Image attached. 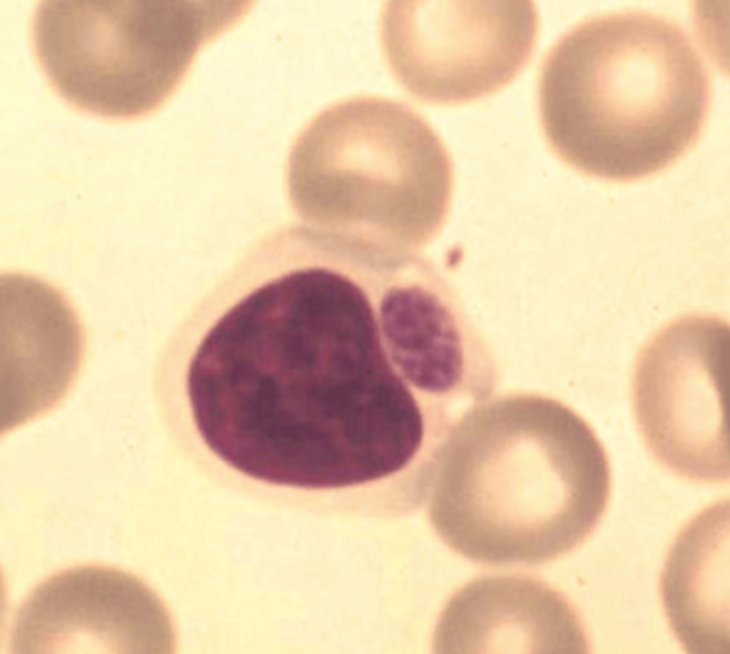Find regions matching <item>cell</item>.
Here are the masks:
<instances>
[{
  "instance_id": "6da1fadb",
  "label": "cell",
  "mask_w": 730,
  "mask_h": 654,
  "mask_svg": "<svg viewBox=\"0 0 730 654\" xmlns=\"http://www.w3.org/2000/svg\"><path fill=\"white\" fill-rule=\"evenodd\" d=\"M428 475V516L441 539L476 563L533 566L594 531L612 486L590 424L555 397L499 395L458 416Z\"/></svg>"
},
{
  "instance_id": "7a4b0ae2",
  "label": "cell",
  "mask_w": 730,
  "mask_h": 654,
  "mask_svg": "<svg viewBox=\"0 0 730 654\" xmlns=\"http://www.w3.org/2000/svg\"><path fill=\"white\" fill-rule=\"evenodd\" d=\"M708 68L685 31L644 10L588 17L541 63L540 126L552 153L597 179L657 174L696 143L710 108Z\"/></svg>"
},
{
  "instance_id": "3957f363",
  "label": "cell",
  "mask_w": 730,
  "mask_h": 654,
  "mask_svg": "<svg viewBox=\"0 0 730 654\" xmlns=\"http://www.w3.org/2000/svg\"><path fill=\"white\" fill-rule=\"evenodd\" d=\"M227 424L248 477L304 489L392 475L421 436L387 364L362 344L329 337L291 339L256 355L233 384Z\"/></svg>"
},
{
  "instance_id": "277c9868",
  "label": "cell",
  "mask_w": 730,
  "mask_h": 654,
  "mask_svg": "<svg viewBox=\"0 0 730 654\" xmlns=\"http://www.w3.org/2000/svg\"><path fill=\"white\" fill-rule=\"evenodd\" d=\"M287 187L303 225L389 254L423 247L441 233L453 190L442 138L394 98L350 96L300 130Z\"/></svg>"
},
{
  "instance_id": "5b68a950",
  "label": "cell",
  "mask_w": 730,
  "mask_h": 654,
  "mask_svg": "<svg viewBox=\"0 0 730 654\" xmlns=\"http://www.w3.org/2000/svg\"><path fill=\"white\" fill-rule=\"evenodd\" d=\"M240 21L233 1H41L31 31L41 70L64 102L130 121L160 108L199 51Z\"/></svg>"
},
{
  "instance_id": "8992f818",
  "label": "cell",
  "mask_w": 730,
  "mask_h": 654,
  "mask_svg": "<svg viewBox=\"0 0 730 654\" xmlns=\"http://www.w3.org/2000/svg\"><path fill=\"white\" fill-rule=\"evenodd\" d=\"M379 21L391 75L435 106L472 103L507 86L530 61L539 29L527 0L389 1Z\"/></svg>"
},
{
  "instance_id": "52a82bcc",
  "label": "cell",
  "mask_w": 730,
  "mask_h": 654,
  "mask_svg": "<svg viewBox=\"0 0 730 654\" xmlns=\"http://www.w3.org/2000/svg\"><path fill=\"white\" fill-rule=\"evenodd\" d=\"M729 323L694 313L657 330L635 362L632 404L645 446L691 481L729 480Z\"/></svg>"
},
{
  "instance_id": "ba28073f",
  "label": "cell",
  "mask_w": 730,
  "mask_h": 654,
  "mask_svg": "<svg viewBox=\"0 0 730 654\" xmlns=\"http://www.w3.org/2000/svg\"><path fill=\"white\" fill-rule=\"evenodd\" d=\"M160 606L148 588L123 570L86 564L61 570L19 606L14 653H150L165 635Z\"/></svg>"
},
{
  "instance_id": "9c48e42d",
  "label": "cell",
  "mask_w": 730,
  "mask_h": 654,
  "mask_svg": "<svg viewBox=\"0 0 730 654\" xmlns=\"http://www.w3.org/2000/svg\"><path fill=\"white\" fill-rule=\"evenodd\" d=\"M86 347L83 322L61 289L27 273L1 275V431L60 405L78 379Z\"/></svg>"
},
{
  "instance_id": "30bf717a",
  "label": "cell",
  "mask_w": 730,
  "mask_h": 654,
  "mask_svg": "<svg viewBox=\"0 0 730 654\" xmlns=\"http://www.w3.org/2000/svg\"><path fill=\"white\" fill-rule=\"evenodd\" d=\"M384 296L383 332L409 382L449 406L471 407L492 397L499 380L497 358L441 275L425 285H396Z\"/></svg>"
},
{
  "instance_id": "8fae6325",
  "label": "cell",
  "mask_w": 730,
  "mask_h": 654,
  "mask_svg": "<svg viewBox=\"0 0 730 654\" xmlns=\"http://www.w3.org/2000/svg\"><path fill=\"white\" fill-rule=\"evenodd\" d=\"M443 653H584L588 643L574 608L532 576L490 574L458 590L438 623Z\"/></svg>"
},
{
  "instance_id": "7c38bea8",
  "label": "cell",
  "mask_w": 730,
  "mask_h": 654,
  "mask_svg": "<svg viewBox=\"0 0 730 654\" xmlns=\"http://www.w3.org/2000/svg\"><path fill=\"white\" fill-rule=\"evenodd\" d=\"M729 503L695 516L678 535L662 577L669 622L689 653L729 652Z\"/></svg>"
}]
</instances>
